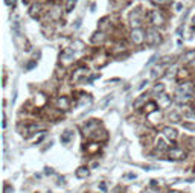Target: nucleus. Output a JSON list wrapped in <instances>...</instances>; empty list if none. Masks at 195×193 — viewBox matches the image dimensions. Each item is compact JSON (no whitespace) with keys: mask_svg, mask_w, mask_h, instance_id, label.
Returning a JSON list of instances; mask_svg holds the SVG:
<instances>
[{"mask_svg":"<svg viewBox=\"0 0 195 193\" xmlns=\"http://www.w3.org/2000/svg\"><path fill=\"white\" fill-rule=\"evenodd\" d=\"M145 41L149 46H155V44H159L162 41V37H160V34L155 29H148L146 31V37H145Z\"/></svg>","mask_w":195,"mask_h":193,"instance_id":"f257e3e1","label":"nucleus"},{"mask_svg":"<svg viewBox=\"0 0 195 193\" xmlns=\"http://www.w3.org/2000/svg\"><path fill=\"white\" fill-rule=\"evenodd\" d=\"M145 34H143V31L142 29H139V28H134L133 29V32H131V38H133V41L136 43V44H142L145 41Z\"/></svg>","mask_w":195,"mask_h":193,"instance_id":"f03ea898","label":"nucleus"},{"mask_svg":"<svg viewBox=\"0 0 195 193\" xmlns=\"http://www.w3.org/2000/svg\"><path fill=\"white\" fill-rule=\"evenodd\" d=\"M185 151L183 149H180V148H172L169 149V158L172 160H181V158H185Z\"/></svg>","mask_w":195,"mask_h":193,"instance_id":"7ed1b4c3","label":"nucleus"},{"mask_svg":"<svg viewBox=\"0 0 195 193\" xmlns=\"http://www.w3.org/2000/svg\"><path fill=\"white\" fill-rule=\"evenodd\" d=\"M130 21H131V24H133V28L136 26V28H139L140 24H142V20H140V12H139V9H136L131 15H130Z\"/></svg>","mask_w":195,"mask_h":193,"instance_id":"20e7f679","label":"nucleus"},{"mask_svg":"<svg viewBox=\"0 0 195 193\" xmlns=\"http://www.w3.org/2000/svg\"><path fill=\"white\" fill-rule=\"evenodd\" d=\"M178 91L192 96V94H194V85H192L191 82H186V84H183V85H180V87H178Z\"/></svg>","mask_w":195,"mask_h":193,"instance_id":"39448f33","label":"nucleus"},{"mask_svg":"<svg viewBox=\"0 0 195 193\" xmlns=\"http://www.w3.org/2000/svg\"><path fill=\"white\" fill-rule=\"evenodd\" d=\"M151 23L155 24V26H160V24L163 23V17L159 14V11H151Z\"/></svg>","mask_w":195,"mask_h":193,"instance_id":"423d86ee","label":"nucleus"},{"mask_svg":"<svg viewBox=\"0 0 195 193\" xmlns=\"http://www.w3.org/2000/svg\"><path fill=\"white\" fill-rule=\"evenodd\" d=\"M73 137H75L73 131H64V132L61 134V143H64V145L70 143V140H72Z\"/></svg>","mask_w":195,"mask_h":193,"instance_id":"0eeeda50","label":"nucleus"},{"mask_svg":"<svg viewBox=\"0 0 195 193\" xmlns=\"http://www.w3.org/2000/svg\"><path fill=\"white\" fill-rule=\"evenodd\" d=\"M192 96H189V94H185V93H181V91H177V96H175V102H178V104H186V102L191 99Z\"/></svg>","mask_w":195,"mask_h":193,"instance_id":"6e6552de","label":"nucleus"},{"mask_svg":"<svg viewBox=\"0 0 195 193\" xmlns=\"http://www.w3.org/2000/svg\"><path fill=\"white\" fill-rule=\"evenodd\" d=\"M163 134L168 137V138H171V140H175L177 138V131L174 129V128H165V129H163Z\"/></svg>","mask_w":195,"mask_h":193,"instance_id":"1a4fd4ad","label":"nucleus"},{"mask_svg":"<svg viewBox=\"0 0 195 193\" xmlns=\"http://www.w3.org/2000/svg\"><path fill=\"white\" fill-rule=\"evenodd\" d=\"M192 59H195V52H194V50H191V52H186L183 56H181V61H183V62H191Z\"/></svg>","mask_w":195,"mask_h":193,"instance_id":"9d476101","label":"nucleus"},{"mask_svg":"<svg viewBox=\"0 0 195 193\" xmlns=\"http://www.w3.org/2000/svg\"><path fill=\"white\" fill-rule=\"evenodd\" d=\"M104 40H105V37H104V34H101V32H96V34L92 37V43H93V44H96V43H102Z\"/></svg>","mask_w":195,"mask_h":193,"instance_id":"9b49d317","label":"nucleus"},{"mask_svg":"<svg viewBox=\"0 0 195 193\" xmlns=\"http://www.w3.org/2000/svg\"><path fill=\"white\" fill-rule=\"evenodd\" d=\"M58 107L60 108H63V110H69V100H67V97H60L58 99Z\"/></svg>","mask_w":195,"mask_h":193,"instance_id":"f8f14e48","label":"nucleus"},{"mask_svg":"<svg viewBox=\"0 0 195 193\" xmlns=\"http://www.w3.org/2000/svg\"><path fill=\"white\" fill-rule=\"evenodd\" d=\"M88 169H87V167H79V169H78L76 170V176L78 178H85V176H88Z\"/></svg>","mask_w":195,"mask_h":193,"instance_id":"ddd939ff","label":"nucleus"},{"mask_svg":"<svg viewBox=\"0 0 195 193\" xmlns=\"http://www.w3.org/2000/svg\"><path fill=\"white\" fill-rule=\"evenodd\" d=\"M40 5H32L31 6V11H29V14H31V17H35V15H38V12H40Z\"/></svg>","mask_w":195,"mask_h":193,"instance_id":"4468645a","label":"nucleus"},{"mask_svg":"<svg viewBox=\"0 0 195 193\" xmlns=\"http://www.w3.org/2000/svg\"><path fill=\"white\" fill-rule=\"evenodd\" d=\"M163 90H165V85H163V84H157V85L152 88V93H154V94H157V93L162 94V93H163Z\"/></svg>","mask_w":195,"mask_h":193,"instance_id":"2eb2a0df","label":"nucleus"},{"mask_svg":"<svg viewBox=\"0 0 195 193\" xmlns=\"http://www.w3.org/2000/svg\"><path fill=\"white\" fill-rule=\"evenodd\" d=\"M155 107H157V105H155V104H154V102H148V104L145 105V110H146V113L149 114V113H152V111H155Z\"/></svg>","mask_w":195,"mask_h":193,"instance_id":"dca6fc26","label":"nucleus"},{"mask_svg":"<svg viewBox=\"0 0 195 193\" xmlns=\"http://www.w3.org/2000/svg\"><path fill=\"white\" fill-rule=\"evenodd\" d=\"M75 5H76V0H69L67 5H66V11H67V12H70V11L75 8Z\"/></svg>","mask_w":195,"mask_h":193,"instance_id":"f3484780","label":"nucleus"},{"mask_svg":"<svg viewBox=\"0 0 195 193\" xmlns=\"http://www.w3.org/2000/svg\"><path fill=\"white\" fill-rule=\"evenodd\" d=\"M85 72H87V70H84V69H79V70H78V72L75 73V76H73V81H78V79H79V78H81V76H82Z\"/></svg>","mask_w":195,"mask_h":193,"instance_id":"a211bd4d","label":"nucleus"},{"mask_svg":"<svg viewBox=\"0 0 195 193\" xmlns=\"http://www.w3.org/2000/svg\"><path fill=\"white\" fill-rule=\"evenodd\" d=\"M111 99H113V96H107L105 99H104V102H102V108H105L108 102H111Z\"/></svg>","mask_w":195,"mask_h":193,"instance_id":"6ab92c4d","label":"nucleus"},{"mask_svg":"<svg viewBox=\"0 0 195 193\" xmlns=\"http://www.w3.org/2000/svg\"><path fill=\"white\" fill-rule=\"evenodd\" d=\"M145 100H146V97H142V99H139V100L136 102V104H134V107H136V108H137V107H140V105H142V104H143V102H145Z\"/></svg>","mask_w":195,"mask_h":193,"instance_id":"aec40b11","label":"nucleus"},{"mask_svg":"<svg viewBox=\"0 0 195 193\" xmlns=\"http://www.w3.org/2000/svg\"><path fill=\"white\" fill-rule=\"evenodd\" d=\"M157 148H159V149H165V143H163V140H159V141H157Z\"/></svg>","mask_w":195,"mask_h":193,"instance_id":"412c9836","label":"nucleus"},{"mask_svg":"<svg viewBox=\"0 0 195 193\" xmlns=\"http://www.w3.org/2000/svg\"><path fill=\"white\" fill-rule=\"evenodd\" d=\"M35 66H37V62H35V61H31V62L28 64V67H26V69L31 70V69H32V67H35Z\"/></svg>","mask_w":195,"mask_h":193,"instance_id":"4be33fe9","label":"nucleus"},{"mask_svg":"<svg viewBox=\"0 0 195 193\" xmlns=\"http://www.w3.org/2000/svg\"><path fill=\"white\" fill-rule=\"evenodd\" d=\"M169 117L174 119V122H178V116H177L175 113H171V114H169Z\"/></svg>","mask_w":195,"mask_h":193,"instance_id":"5701e85b","label":"nucleus"},{"mask_svg":"<svg viewBox=\"0 0 195 193\" xmlns=\"http://www.w3.org/2000/svg\"><path fill=\"white\" fill-rule=\"evenodd\" d=\"M5 3H6V5H9V6H11V5L14 6V5H15V0H5Z\"/></svg>","mask_w":195,"mask_h":193,"instance_id":"b1692460","label":"nucleus"},{"mask_svg":"<svg viewBox=\"0 0 195 193\" xmlns=\"http://www.w3.org/2000/svg\"><path fill=\"white\" fill-rule=\"evenodd\" d=\"M146 84H148V81H142V82H140V85H139V90H142V88H143Z\"/></svg>","mask_w":195,"mask_h":193,"instance_id":"393cba45","label":"nucleus"},{"mask_svg":"<svg viewBox=\"0 0 195 193\" xmlns=\"http://www.w3.org/2000/svg\"><path fill=\"white\" fill-rule=\"evenodd\" d=\"M101 189H102V190H107V186H105V183H102V184H101Z\"/></svg>","mask_w":195,"mask_h":193,"instance_id":"a878e982","label":"nucleus"},{"mask_svg":"<svg viewBox=\"0 0 195 193\" xmlns=\"http://www.w3.org/2000/svg\"><path fill=\"white\" fill-rule=\"evenodd\" d=\"M175 8H177V9H178V11H180V9H181V8H183V5H181V3H177V6H175Z\"/></svg>","mask_w":195,"mask_h":193,"instance_id":"bb28decb","label":"nucleus"},{"mask_svg":"<svg viewBox=\"0 0 195 193\" xmlns=\"http://www.w3.org/2000/svg\"><path fill=\"white\" fill-rule=\"evenodd\" d=\"M152 2H154V3H163L165 0H152Z\"/></svg>","mask_w":195,"mask_h":193,"instance_id":"cd10ccee","label":"nucleus"},{"mask_svg":"<svg viewBox=\"0 0 195 193\" xmlns=\"http://www.w3.org/2000/svg\"><path fill=\"white\" fill-rule=\"evenodd\" d=\"M127 176H128V178H136V175H134V173H128Z\"/></svg>","mask_w":195,"mask_h":193,"instance_id":"c85d7f7f","label":"nucleus"}]
</instances>
